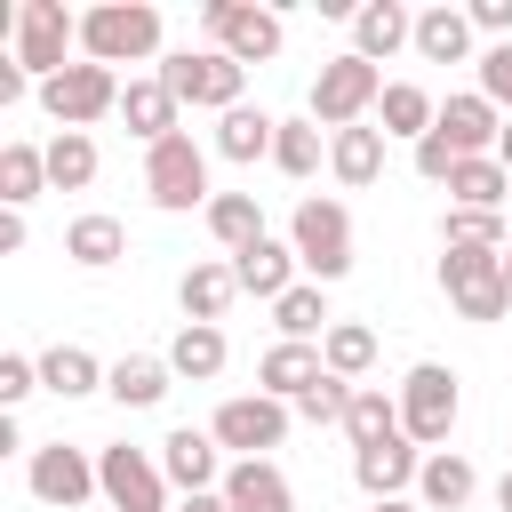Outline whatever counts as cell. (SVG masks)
I'll use <instances>...</instances> for the list:
<instances>
[{"label": "cell", "mask_w": 512, "mask_h": 512, "mask_svg": "<svg viewBox=\"0 0 512 512\" xmlns=\"http://www.w3.org/2000/svg\"><path fill=\"white\" fill-rule=\"evenodd\" d=\"M80 56L104 64V72L160 56V8H144V0H104V8H88V16H80Z\"/></svg>", "instance_id": "cell-1"}, {"label": "cell", "mask_w": 512, "mask_h": 512, "mask_svg": "<svg viewBox=\"0 0 512 512\" xmlns=\"http://www.w3.org/2000/svg\"><path fill=\"white\" fill-rule=\"evenodd\" d=\"M384 88H392V80H384L368 56L344 48V56H328V64L312 72V120H320L328 136H336V128H360V120L384 104Z\"/></svg>", "instance_id": "cell-2"}, {"label": "cell", "mask_w": 512, "mask_h": 512, "mask_svg": "<svg viewBox=\"0 0 512 512\" xmlns=\"http://www.w3.org/2000/svg\"><path fill=\"white\" fill-rule=\"evenodd\" d=\"M144 192H152V208H168V216H184V208H208V200H216V192H208V152L192 144V128H176V136L144 144Z\"/></svg>", "instance_id": "cell-3"}, {"label": "cell", "mask_w": 512, "mask_h": 512, "mask_svg": "<svg viewBox=\"0 0 512 512\" xmlns=\"http://www.w3.org/2000/svg\"><path fill=\"white\" fill-rule=\"evenodd\" d=\"M160 88L176 104H208L224 120L240 104V88H248V64H232L224 48H176V56H160Z\"/></svg>", "instance_id": "cell-4"}, {"label": "cell", "mask_w": 512, "mask_h": 512, "mask_svg": "<svg viewBox=\"0 0 512 512\" xmlns=\"http://www.w3.org/2000/svg\"><path fill=\"white\" fill-rule=\"evenodd\" d=\"M288 248H296V264H304L320 288L344 280V272H352V216H344V200H296Z\"/></svg>", "instance_id": "cell-5"}, {"label": "cell", "mask_w": 512, "mask_h": 512, "mask_svg": "<svg viewBox=\"0 0 512 512\" xmlns=\"http://www.w3.org/2000/svg\"><path fill=\"white\" fill-rule=\"evenodd\" d=\"M456 408H464V392H456V368H440V360H416V368L400 376V432H408L416 448H432V456H440V440L456 432Z\"/></svg>", "instance_id": "cell-6"}, {"label": "cell", "mask_w": 512, "mask_h": 512, "mask_svg": "<svg viewBox=\"0 0 512 512\" xmlns=\"http://www.w3.org/2000/svg\"><path fill=\"white\" fill-rule=\"evenodd\" d=\"M440 288L464 320H504L512 312V280H504V248H448L440 256Z\"/></svg>", "instance_id": "cell-7"}, {"label": "cell", "mask_w": 512, "mask_h": 512, "mask_svg": "<svg viewBox=\"0 0 512 512\" xmlns=\"http://www.w3.org/2000/svg\"><path fill=\"white\" fill-rule=\"evenodd\" d=\"M120 72H104V64H72V72H56V80H40V112L56 120V128H96L104 112H120Z\"/></svg>", "instance_id": "cell-8"}, {"label": "cell", "mask_w": 512, "mask_h": 512, "mask_svg": "<svg viewBox=\"0 0 512 512\" xmlns=\"http://www.w3.org/2000/svg\"><path fill=\"white\" fill-rule=\"evenodd\" d=\"M64 48H80V16L64 0H24L16 8V64L32 80H56V72H72Z\"/></svg>", "instance_id": "cell-9"}, {"label": "cell", "mask_w": 512, "mask_h": 512, "mask_svg": "<svg viewBox=\"0 0 512 512\" xmlns=\"http://www.w3.org/2000/svg\"><path fill=\"white\" fill-rule=\"evenodd\" d=\"M200 24L216 32V48H224L232 64H272V56H280V16H272V8H248V0H208V8H200Z\"/></svg>", "instance_id": "cell-10"}, {"label": "cell", "mask_w": 512, "mask_h": 512, "mask_svg": "<svg viewBox=\"0 0 512 512\" xmlns=\"http://www.w3.org/2000/svg\"><path fill=\"white\" fill-rule=\"evenodd\" d=\"M216 448H240V456H264V448H280L288 440V400H272V392H240V400H224L216 408Z\"/></svg>", "instance_id": "cell-11"}, {"label": "cell", "mask_w": 512, "mask_h": 512, "mask_svg": "<svg viewBox=\"0 0 512 512\" xmlns=\"http://www.w3.org/2000/svg\"><path fill=\"white\" fill-rule=\"evenodd\" d=\"M96 480H104V504L112 512H160L168 504V472L144 448H104L96 456Z\"/></svg>", "instance_id": "cell-12"}, {"label": "cell", "mask_w": 512, "mask_h": 512, "mask_svg": "<svg viewBox=\"0 0 512 512\" xmlns=\"http://www.w3.org/2000/svg\"><path fill=\"white\" fill-rule=\"evenodd\" d=\"M32 496L40 504H56V512H72V504H88V496H104V480H96V456H80V448H64V440H48V448H32Z\"/></svg>", "instance_id": "cell-13"}, {"label": "cell", "mask_w": 512, "mask_h": 512, "mask_svg": "<svg viewBox=\"0 0 512 512\" xmlns=\"http://www.w3.org/2000/svg\"><path fill=\"white\" fill-rule=\"evenodd\" d=\"M416 472H424V456H416L408 432H392V440H376V448H352V480L368 488V504H392Z\"/></svg>", "instance_id": "cell-14"}, {"label": "cell", "mask_w": 512, "mask_h": 512, "mask_svg": "<svg viewBox=\"0 0 512 512\" xmlns=\"http://www.w3.org/2000/svg\"><path fill=\"white\" fill-rule=\"evenodd\" d=\"M160 472H168V488H184V496H208V488H224V472H216V432H192V424H176V432L160 440Z\"/></svg>", "instance_id": "cell-15"}, {"label": "cell", "mask_w": 512, "mask_h": 512, "mask_svg": "<svg viewBox=\"0 0 512 512\" xmlns=\"http://www.w3.org/2000/svg\"><path fill=\"white\" fill-rule=\"evenodd\" d=\"M440 136H448L464 160H488V152H496V136H504V112H496L480 88H464V96H448V104H440Z\"/></svg>", "instance_id": "cell-16"}, {"label": "cell", "mask_w": 512, "mask_h": 512, "mask_svg": "<svg viewBox=\"0 0 512 512\" xmlns=\"http://www.w3.org/2000/svg\"><path fill=\"white\" fill-rule=\"evenodd\" d=\"M296 272H304V264H296V248H288V240H272V232H264L256 248H240V256H232L240 296H264V304H280V296L296 288Z\"/></svg>", "instance_id": "cell-17"}, {"label": "cell", "mask_w": 512, "mask_h": 512, "mask_svg": "<svg viewBox=\"0 0 512 512\" xmlns=\"http://www.w3.org/2000/svg\"><path fill=\"white\" fill-rule=\"evenodd\" d=\"M224 504L232 512H296V488H288V472L272 456H240L224 472Z\"/></svg>", "instance_id": "cell-18"}, {"label": "cell", "mask_w": 512, "mask_h": 512, "mask_svg": "<svg viewBox=\"0 0 512 512\" xmlns=\"http://www.w3.org/2000/svg\"><path fill=\"white\" fill-rule=\"evenodd\" d=\"M400 48H416V16H408L400 0H368V8H352V56L384 64V56H400Z\"/></svg>", "instance_id": "cell-19"}, {"label": "cell", "mask_w": 512, "mask_h": 512, "mask_svg": "<svg viewBox=\"0 0 512 512\" xmlns=\"http://www.w3.org/2000/svg\"><path fill=\"white\" fill-rule=\"evenodd\" d=\"M328 376V360H320V344H272L264 360H256V392H272V400H304L312 384Z\"/></svg>", "instance_id": "cell-20"}, {"label": "cell", "mask_w": 512, "mask_h": 512, "mask_svg": "<svg viewBox=\"0 0 512 512\" xmlns=\"http://www.w3.org/2000/svg\"><path fill=\"white\" fill-rule=\"evenodd\" d=\"M64 256H72V264H88V272H104V264H120V256H128V224H120V216H104V208H88V216H72V224H64Z\"/></svg>", "instance_id": "cell-21"}, {"label": "cell", "mask_w": 512, "mask_h": 512, "mask_svg": "<svg viewBox=\"0 0 512 512\" xmlns=\"http://www.w3.org/2000/svg\"><path fill=\"white\" fill-rule=\"evenodd\" d=\"M176 112H184V104H176V96L160 88V72H152V80H128V88H120V120H128V136H144V144L176 136Z\"/></svg>", "instance_id": "cell-22"}, {"label": "cell", "mask_w": 512, "mask_h": 512, "mask_svg": "<svg viewBox=\"0 0 512 512\" xmlns=\"http://www.w3.org/2000/svg\"><path fill=\"white\" fill-rule=\"evenodd\" d=\"M104 376L112 368H96V352H80V344L40 352V392H56V400H88V392H104Z\"/></svg>", "instance_id": "cell-23"}, {"label": "cell", "mask_w": 512, "mask_h": 512, "mask_svg": "<svg viewBox=\"0 0 512 512\" xmlns=\"http://www.w3.org/2000/svg\"><path fill=\"white\" fill-rule=\"evenodd\" d=\"M168 384H176V368L152 360V352H128V360H112V376H104V392H112L120 408H160Z\"/></svg>", "instance_id": "cell-24"}, {"label": "cell", "mask_w": 512, "mask_h": 512, "mask_svg": "<svg viewBox=\"0 0 512 512\" xmlns=\"http://www.w3.org/2000/svg\"><path fill=\"white\" fill-rule=\"evenodd\" d=\"M416 56H424V64H464V56H472V16L448 8V0L424 8V16H416Z\"/></svg>", "instance_id": "cell-25"}, {"label": "cell", "mask_w": 512, "mask_h": 512, "mask_svg": "<svg viewBox=\"0 0 512 512\" xmlns=\"http://www.w3.org/2000/svg\"><path fill=\"white\" fill-rule=\"evenodd\" d=\"M272 136H280V120L256 112V104H232V112L216 120V152L240 160V168H248V160H272Z\"/></svg>", "instance_id": "cell-26"}, {"label": "cell", "mask_w": 512, "mask_h": 512, "mask_svg": "<svg viewBox=\"0 0 512 512\" xmlns=\"http://www.w3.org/2000/svg\"><path fill=\"white\" fill-rule=\"evenodd\" d=\"M328 168H336V184H376L384 176V128H336L328 136Z\"/></svg>", "instance_id": "cell-27"}, {"label": "cell", "mask_w": 512, "mask_h": 512, "mask_svg": "<svg viewBox=\"0 0 512 512\" xmlns=\"http://www.w3.org/2000/svg\"><path fill=\"white\" fill-rule=\"evenodd\" d=\"M232 296H240V280H232V264H192V272H184V288H176V304H184V320H200V328H216V320L232 312Z\"/></svg>", "instance_id": "cell-28"}, {"label": "cell", "mask_w": 512, "mask_h": 512, "mask_svg": "<svg viewBox=\"0 0 512 512\" xmlns=\"http://www.w3.org/2000/svg\"><path fill=\"white\" fill-rule=\"evenodd\" d=\"M472 488H480V472H472L456 448L424 456V472H416V496H424V512H456V504H472Z\"/></svg>", "instance_id": "cell-29"}, {"label": "cell", "mask_w": 512, "mask_h": 512, "mask_svg": "<svg viewBox=\"0 0 512 512\" xmlns=\"http://www.w3.org/2000/svg\"><path fill=\"white\" fill-rule=\"evenodd\" d=\"M376 120H384V136H408V144H424V136L440 128V104H432L416 80H392V88H384V104H376Z\"/></svg>", "instance_id": "cell-30"}, {"label": "cell", "mask_w": 512, "mask_h": 512, "mask_svg": "<svg viewBox=\"0 0 512 512\" xmlns=\"http://www.w3.org/2000/svg\"><path fill=\"white\" fill-rule=\"evenodd\" d=\"M40 152H48V184L56 192H88L96 184V136L88 128H56Z\"/></svg>", "instance_id": "cell-31"}, {"label": "cell", "mask_w": 512, "mask_h": 512, "mask_svg": "<svg viewBox=\"0 0 512 512\" xmlns=\"http://www.w3.org/2000/svg\"><path fill=\"white\" fill-rule=\"evenodd\" d=\"M512 200V176H504V160L488 152V160H456V176H448V208H504Z\"/></svg>", "instance_id": "cell-32"}, {"label": "cell", "mask_w": 512, "mask_h": 512, "mask_svg": "<svg viewBox=\"0 0 512 512\" xmlns=\"http://www.w3.org/2000/svg\"><path fill=\"white\" fill-rule=\"evenodd\" d=\"M272 328H280L288 344H312V336H328L336 320H328V296H320V280H296V288L272 304Z\"/></svg>", "instance_id": "cell-33"}, {"label": "cell", "mask_w": 512, "mask_h": 512, "mask_svg": "<svg viewBox=\"0 0 512 512\" xmlns=\"http://www.w3.org/2000/svg\"><path fill=\"white\" fill-rule=\"evenodd\" d=\"M168 368H176L184 384H208V376H224V328H200V320H184V328H176V344H168Z\"/></svg>", "instance_id": "cell-34"}, {"label": "cell", "mask_w": 512, "mask_h": 512, "mask_svg": "<svg viewBox=\"0 0 512 512\" xmlns=\"http://www.w3.org/2000/svg\"><path fill=\"white\" fill-rule=\"evenodd\" d=\"M40 192H48V152L40 144H0V200L32 208Z\"/></svg>", "instance_id": "cell-35"}, {"label": "cell", "mask_w": 512, "mask_h": 512, "mask_svg": "<svg viewBox=\"0 0 512 512\" xmlns=\"http://www.w3.org/2000/svg\"><path fill=\"white\" fill-rule=\"evenodd\" d=\"M208 232L240 256V248H256L264 240V208H256V192H216L208 200Z\"/></svg>", "instance_id": "cell-36"}, {"label": "cell", "mask_w": 512, "mask_h": 512, "mask_svg": "<svg viewBox=\"0 0 512 512\" xmlns=\"http://www.w3.org/2000/svg\"><path fill=\"white\" fill-rule=\"evenodd\" d=\"M320 360H328V376H368L376 368V328H360V320H336L328 336H320Z\"/></svg>", "instance_id": "cell-37"}, {"label": "cell", "mask_w": 512, "mask_h": 512, "mask_svg": "<svg viewBox=\"0 0 512 512\" xmlns=\"http://www.w3.org/2000/svg\"><path fill=\"white\" fill-rule=\"evenodd\" d=\"M400 432V400H384L376 384H360L352 392V416H344V440L352 448H376V440H392Z\"/></svg>", "instance_id": "cell-38"}, {"label": "cell", "mask_w": 512, "mask_h": 512, "mask_svg": "<svg viewBox=\"0 0 512 512\" xmlns=\"http://www.w3.org/2000/svg\"><path fill=\"white\" fill-rule=\"evenodd\" d=\"M440 240H448V248H512V232H504V208H448Z\"/></svg>", "instance_id": "cell-39"}, {"label": "cell", "mask_w": 512, "mask_h": 512, "mask_svg": "<svg viewBox=\"0 0 512 512\" xmlns=\"http://www.w3.org/2000/svg\"><path fill=\"white\" fill-rule=\"evenodd\" d=\"M272 168H280V176H312V168H320V120H280Z\"/></svg>", "instance_id": "cell-40"}, {"label": "cell", "mask_w": 512, "mask_h": 512, "mask_svg": "<svg viewBox=\"0 0 512 512\" xmlns=\"http://www.w3.org/2000/svg\"><path fill=\"white\" fill-rule=\"evenodd\" d=\"M352 392H360V384H344V376H320V384L296 400V416H304V424H344V416H352Z\"/></svg>", "instance_id": "cell-41"}, {"label": "cell", "mask_w": 512, "mask_h": 512, "mask_svg": "<svg viewBox=\"0 0 512 512\" xmlns=\"http://www.w3.org/2000/svg\"><path fill=\"white\" fill-rule=\"evenodd\" d=\"M480 96H488V104L512 120V40H496V48L480 56Z\"/></svg>", "instance_id": "cell-42"}, {"label": "cell", "mask_w": 512, "mask_h": 512, "mask_svg": "<svg viewBox=\"0 0 512 512\" xmlns=\"http://www.w3.org/2000/svg\"><path fill=\"white\" fill-rule=\"evenodd\" d=\"M456 160H464V152H456V144H448L440 128H432V136L416 144V176H424V184H448V176H456Z\"/></svg>", "instance_id": "cell-43"}, {"label": "cell", "mask_w": 512, "mask_h": 512, "mask_svg": "<svg viewBox=\"0 0 512 512\" xmlns=\"http://www.w3.org/2000/svg\"><path fill=\"white\" fill-rule=\"evenodd\" d=\"M32 392H40V360L8 352V360H0V408H16V400H32Z\"/></svg>", "instance_id": "cell-44"}, {"label": "cell", "mask_w": 512, "mask_h": 512, "mask_svg": "<svg viewBox=\"0 0 512 512\" xmlns=\"http://www.w3.org/2000/svg\"><path fill=\"white\" fill-rule=\"evenodd\" d=\"M464 16H472V32H496V40H512V0H472Z\"/></svg>", "instance_id": "cell-45"}, {"label": "cell", "mask_w": 512, "mask_h": 512, "mask_svg": "<svg viewBox=\"0 0 512 512\" xmlns=\"http://www.w3.org/2000/svg\"><path fill=\"white\" fill-rule=\"evenodd\" d=\"M16 248H24V208H8V216H0V256H16Z\"/></svg>", "instance_id": "cell-46"}, {"label": "cell", "mask_w": 512, "mask_h": 512, "mask_svg": "<svg viewBox=\"0 0 512 512\" xmlns=\"http://www.w3.org/2000/svg\"><path fill=\"white\" fill-rule=\"evenodd\" d=\"M16 96H24V64L8 56V64H0V104H16Z\"/></svg>", "instance_id": "cell-47"}, {"label": "cell", "mask_w": 512, "mask_h": 512, "mask_svg": "<svg viewBox=\"0 0 512 512\" xmlns=\"http://www.w3.org/2000/svg\"><path fill=\"white\" fill-rule=\"evenodd\" d=\"M176 512H232V504H224V488H208V496H184Z\"/></svg>", "instance_id": "cell-48"}, {"label": "cell", "mask_w": 512, "mask_h": 512, "mask_svg": "<svg viewBox=\"0 0 512 512\" xmlns=\"http://www.w3.org/2000/svg\"><path fill=\"white\" fill-rule=\"evenodd\" d=\"M496 160H504V176H512V120H504V136H496Z\"/></svg>", "instance_id": "cell-49"}, {"label": "cell", "mask_w": 512, "mask_h": 512, "mask_svg": "<svg viewBox=\"0 0 512 512\" xmlns=\"http://www.w3.org/2000/svg\"><path fill=\"white\" fill-rule=\"evenodd\" d=\"M376 512H424V504H408V496H392V504H376Z\"/></svg>", "instance_id": "cell-50"}, {"label": "cell", "mask_w": 512, "mask_h": 512, "mask_svg": "<svg viewBox=\"0 0 512 512\" xmlns=\"http://www.w3.org/2000/svg\"><path fill=\"white\" fill-rule=\"evenodd\" d=\"M496 504H504V512H512V472H504V480H496Z\"/></svg>", "instance_id": "cell-51"}, {"label": "cell", "mask_w": 512, "mask_h": 512, "mask_svg": "<svg viewBox=\"0 0 512 512\" xmlns=\"http://www.w3.org/2000/svg\"><path fill=\"white\" fill-rule=\"evenodd\" d=\"M504 280H512V248H504Z\"/></svg>", "instance_id": "cell-52"}]
</instances>
